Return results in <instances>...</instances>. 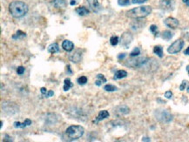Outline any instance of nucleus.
<instances>
[{
    "instance_id": "1",
    "label": "nucleus",
    "mask_w": 189,
    "mask_h": 142,
    "mask_svg": "<svg viewBox=\"0 0 189 142\" xmlns=\"http://www.w3.org/2000/svg\"><path fill=\"white\" fill-rule=\"evenodd\" d=\"M9 11L13 18H19L27 14L29 11V7L24 2L13 1L9 5Z\"/></svg>"
},
{
    "instance_id": "2",
    "label": "nucleus",
    "mask_w": 189,
    "mask_h": 142,
    "mask_svg": "<svg viewBox=\"0 0 189 142\" xmlns=\"http://www.w3.org/2000/svg\"><path fill=\"white\" fill-rule=\"evenodd\" d=\"M152 12V7L149 5H144V6H139L136 8H133L127 12V16L131 18H143L147 17Z\"/></svg>"
},
{
    "instance_id": "3",
    "label": "nucleus",
    "mask_w": 189,
    "mask_h": 142,
    "mask_svg": "<svg viewBox=\"0 0 189 142\" xmlns=\"http://www.w3.org/2000/svg\"><path fill=\"white\" fill-rule=\"evenodd\" d=\"M85 133L84 127L81 126H71L66 131V135L69 140H75L83 136Z\"/></svg>"
},
{
    "instance_id": "4",
    "label": "nucleus",
    "mask_w": 189,
    "mask_h": 142,
    "mask_svg": "<svg viewBox=\"0 0 189 142\" xmlns=\"http://www.w3.org/2000/svg\"><path fill=\"white\" fill-rule=\"evenodd\" d=\"M148 60L149 58H146V57H134V58L127 60V62L125 63V65L127 67L140 69V68H143Z\"/></svg>"
},
{
    "instance_id": "5",
    "label": "nucleus",
    "mask_w": 189,
    "mask_h": 142,
    "mask_svg": "<svg viewBox=\"0 0 189 142\" xmlns=\"http://www.w3.org/2000/svg\"><path fill=\"white\" fill-rule=\"evenodd\" d=\"M154 116L157 120L161 123H169L173 120V115L166 109H157L154 112Z\"/></svg>"
},
{
    "instance_id": "6",
    "label": "nucleus",
    "mask_w": 189,
    "mask_h": 142,
    "mask_svg": "<svg viewBox=\"0 0 189 142\" xmlns=\"http://www.w3.org/2000/svg\"><path fill=\"white\" fill-rule=\"evenodd\" d=\"M184 41H183V39H177L176 41H174L168 48H167V51H168V53H170V54H176V53H179L181 50H182V48H183V46H184Z\"/></svg>"
},
{
    "instance_id": "7",
    "label": "nucleus",
    "mask_w": 189,
    "mask_h": 142,
    "mask_svg": "<svg viewBox=\"0 0 189 142\" xmlns=\"http://www.w3.org/2000/svg\"><path fill=\"white\" fill-rule=\"evenodd\" d=\"M160 8L164 11H173L175 6L174 0H161L159 3Z\"/></svg>"
},
{
    "instance_id": "8",
    "label": "nucleus",
    "mask_w": 189,
    "mask_h": 142,
    "mask_svg": "<svg viewBox=\"0 0 189 142\" xmlns=\"http://www.w3.org/2000/svg\"><path fill=\"white\" fill-rule=\"evenodd\" d=\"M133 39V37L130 32H124L120 38V44L123 46H128V45L131 44Z\"/></svg>"
},
{
    "instance_id": "9",
    "label": "nucleus",
    "mask_w": 189,
    "mask_h": 142,
    "mask_svg": "<svg viewBox=\"0 0 189 142\" xmlns=\"http://www.w3.org/2000/svg\"><path fill=\"white\" fill-rule=\"evenodd\" d=\"M164 24L169 27L170 29H176V28L179 26V20L176 19L175 18H173V17H168L165 20H164Z\"/></svg>"
},
{
    "instance_id": "10",
    "label": "nucleus",
    "mask_w": 189,
    "mask_h": 142,
    "mask_svg": "<svg viewBox=\"0 0 189 142\" xmlns=\"http://www.w3.org/2000/svg\"><path fill=\"white\" fill-rule=\"evenodd\" d=\"M130 112V108L125 105H119L116 107L115 111H114V113L119 116H122V115H127Z\"/></svg>"
},
{
    "instance_id": "11",
    "label": "nucleus",
    "mask_w": 189,
    "mask_h": 142,
    "mask_svg": "<svg viewBox=\"0 0 189 142\" xmlns=\"http://www.w3.org/2000/svg\"><path fill=\"white\" fill-rule=\"evenodd\" d=\"M87 2L90 5V8L91 9L92 11L94 12H98L100 11V3L98 0H87Z\"/></svg>"
},
{
    "instance_id": "12",
    "label": "nucleus",
    "mask_w": 189,
    "mask_h": 142,
    "mask_svg": "<svg viewBox=\"0 0 189 142\" xmlns=\"http://www.w3.org/2000/svg\"><path fill=\"white\" fill-rule=\"evenodd\" d=\"M62 48L66 51H72L74 49V44L70 40H64L62 43Z\"/></svg>"
},
{
    "instance_id": "13",
    "label": "nucleus",
    "mask_w": 189,
    "mask_h": 142,
    "mask_svg": "<svg viewBox=\"0 0 189 142\" xmlns=\"http://www.w3.org/2000/svg\"><path fill=\"white\" fill-rule=\"evenodd\" d=\"M108 117H109V112H108L106 110H102V111H100V112H99V114H98L96 120H94L93 122H94V123H98L99 121L103 120H105V119H106V118H108Z\"/></svg>"
},
{
    "instance_id": "14",
    "label": "nucleus",
    "mask_w": 189,
    "mask_h": 142,
    "mask_svg": "<svg viewBox=\"0 0 189 142\" xmlns=\"http://www.w3.org/2000/svg\"><path fill=\"white\" fill-rule=\"evenodd\" d=\"M31 123H33V122H31L30 120L26 119V120L24 121V123H20V122H18V121L14 122V123H13V126H14L15 128H24V127H26V126H30Z\"/></svg>"
},
{
    "instance_id": "15",
    "label": "nucleus",
    "mask_w": 189,
    "mask_h": 142,
    "mask_svg": "<svg viewBox=\"0 0 189 142\" xmlns=\"http://www.w3.org/2000/svg\"><path fill=\"white\" fill-rule=\"evenodd\" d=\"M82 59V55L80 53V51H76L72 56H71V60L73 61L74 63H79L80 60Z\"/></svg>"
},
{
    "instance_id": "16",
    "label": "nucleus",
    "mask_w": 189,
    "mask_h": 142,
    "mask_svg": "<svg viewBox=\"0 0 189 142\" xmlns=\"http://www.w3.org/2000/svg\"><path fill=\"white\" fill-rule=\"evenodd\" d=\"M75 11L79 15V16H85L89 14V10L85 6H79L76 8Z\"/></svg>"
},
{
    "instance_id": "17",
    "label": "nucleus",
    "mask_w": 189,
    "mask_h": 142,
    "mask_svg": "<svg viewBox=\"0 0 189 142\" xmlns=\"http://www.w3.org/2000/svg\"><path fill=\"white\" fill-rule=\"evenodd\" d=\"M96 78H97V79H96V81H95V85H96V86L100 87L102 84L106 83V78H105V76H104L103 74H98V75L96 76Z\"/></svg>"
},
{
    "instance_id": "18",
    "label": "nucleus",
    "mask_w": 189,
    "mask_h": 142,
    "mask_svg": "<svg viewBox=\"0 0 189 142\" xmlns=\"http://www.w3.org/2000/svg\"><path fill=\"white\" fill-rule=\"evenodd\" d=\"M127 76V72L125 70H119L116 72L115 75H114V79H121L124 78Z\"/></svg>"
},
{
    "instance_id": "19",
    "label": "nucleus",
    "mask_w": 189,
    "mask_h": 142,
    "mask_svg": "<svg viewBox=\"0 0 189 142\" xmlns=\"http://www.w3.org/2000/svg\"><path fill=\"white\" fill-rule=\"evenodd\" d=\"M48 51H49L50 53H52V54L58 52V51H59V46H58V45L57 43H53V44L50 45L48 46Z\"/></svg>"
},
{
    "instance_id": "20",
    "label": "nucleus",
    "mask_w": 189,
    "mask_h": 142,
    "mask_svg": "<svg viewBox=\"0 0 189 142\" xmlns=\"http://www.w3.org/2000/svg\"><path fill=\"white\" fill-rule=\"evenodd\" d=\"M72 87H73V84L72 83V81H71V79L70 78H66L65 79V81H64V91L65 92H67V91H69V89L70 88H72Z\"/></svg>"
},
{
    "instance_id": "21",
    "label": "nucleus",
    "mask_w": 189,
    "mask_h": 142,
    "mask_svg": "<svg viewBox=\"0 0 189 142\" xmlns=\"http://www.w3.org/2000/svg\"><path fill=\"white\" fill-rule=\"evenodd\" d=\"M153 52H154L156 55H158L160 58H162V57H163V49H162V47L160 46V45H157V46H155V47L153 48Z\"/></svg>"
},
{
    "instance_id": "22",
    "label": "nucleus",
    "mask_w": 189,
    "mask_h": 142,
    "mask_svg": "<svg viewBox=\"0 0 189 142\" xmlns=\"http://www.w3.org/2000/svg\"><path fill=\"white\" fill-rule=\"evenodd\" d=\"M161 37H162V39H164L166 40H170L173 37V34L171 32H169V31H165V32H162Z\"/></svg>"
},
{
    "instance_id": "23",
    "label": "nucleus",
    "mask_w": 189,
    "mask_h": 142,
    "mask_svg": "<svg viewBox=\"0 0 189 142\" xmlns=\"http://www.w3.org/2000/svg\"><path fill=\"white\" fill-rule=\"evenodd\" d=\"M104 89L106 91V92H115L118 90L117 87L113 86V85H111V84H108V85H106L104 87Z\"/></svg>"
},
{
    "instance_id": "24",
    "label": "nucleus",
    "mask_w": 189,
    "mask_h": 142,
    "mask_svg": "<svg viewBox=\"0 0 189 142\" xmlns=\"http://www.w3.org/2000/svg\"><path fill=\"white\" fill-rule=\"evenodd\" d=\"M87 81H88V78H87L85 76H81V77H79V78L77 79V82H78L79 85H81V86H84V85H85V84L87 83Z\"/></svg>"
},
{
    "instance_id": "25",
    "label": "nucleus",
    "mask_w": 189,
    "mask_h": 142,
    "mask_svg": "<svg viewBox=\"0 0 189 142\" xmlns=\"http://www.w3.org/2000/svg\"><path fill=\"white\" fill-rule=\"evenodd\" d=\"M140 54V49L139 47H135L133 51L130 53V56L132 58H134V57H139Z\"/></svg>"
},
{
    "instance_id": "26",
    "label": "nucleus",
    "mask_w": 189,
    "mask_h": 142,
    "mask_svg": "<svg viewBox=\"0 0 189 142\" xmlns=\"http://www.w3.org/2000/svg\"><path fill=\"white\" fill-rule=\"evenodd\" d=\"M119 37H117V36H112L110 39V43L112 46L117 45L119 44Z\"/></svg>"
},
{
    "instance_id": "27",
    "label": "nucleus",
    "mask_w": 189,
    "mask_h": 142,
    "mask_svg": "<svg viewBox=\"0 0 189 142\" xmlns=\"http://www.w3.org/2000/svg\"><path fill=\"white\" fill-rule=\"evenodd\" d=\"M130 0H118V5L120 6H127L130 5Z\"/></svg>"
},
{
    "instance_id": "28",
    "label": "nucleus",
    "mask_w": 189,
    "mask_h": 142,
    "mask_svg": "<svg viewBox=\"0 0 189 142\" xmlns=\"http://www.w3.org/2000/svg\"><path fill=\"white\" fill-rule=\"evenodd\" d=\"M26 36V34L24 33V32H21V31H18L17 32V34L16 35H14L12 38L15 39H23V38H24Z\"/></svg>"
},
{
    "instance_id": "29",
    "label": "nucleus",
    "mask_w": 189,
    "mask_h": 142,
    "mask_svg": "<svg viewBox=\"0 0 189 142\" xmlns=\"http://www.w3.org/2000/svg\"><path fill=\"white\" fill-rule=\"evenodd\" d=\"M150 31L156 36L157 33H158V27H157L156 25H154V24H152V25L150 26Z\"/></svg>"
},
{
    "instance_id": "30",
    "label": "nucleus",
    "mask_w": 189,
    "mask_h": 142,
    "mask_svg": "<svg viewBox=\"0 0 189 142\" xmlns=\"http://www.w3.org/2000/svg\"><path fill=\"white\" fill-rule=\"evenodd\" d=\"M24 71H25V69H24V66H18V69H17V73L19 74V75H22L24 72Z\"/></svg>"
},
{
    "instance_id": "31",
    "label": "nucleus",
    "mask_w": 189,
    "mask_h": 142,
    "mask_svg": "<svg viewBox=\"0 0 189 142\" xmlns=\"http://www.w3.org/2000/svg\"><path fill=\"white\" fill-rule=\"evenodd\" d=\"M186 84H187V82H186V80H183V81H182L181 85L180 86V91L185 90V88H186Z\"/></svg>"
},
{
    "instance_id": "32",
    "label": "nucleus",
    "mask_w": 189,
    "mask_h": 142,
    "mask_svg": "<svg viewBox=\"0 0 189 142\" xmlns=\"http://www.w3.org/2000/svg\"><path fill=\"white\" fill-rule=\"evenodd\" d=\"M164 96H165V98H167V99H171V98L173 97V93H172L171 91H167V92L165 93Z\"/></svg>"
},
{
    "instance_id": "33",
    "label": "nucleus",
    "mask_w": 189,
    "mask_h": 142,
    "mask_svg": "<svg viewBox=\"0 0 189 142\" xmlns=\"http://www.w3.org/2000/svg\"><path fill=\"white\" fill-rule=\"evenodd\" d=\"M147 0H132V3L133 4H143Z\"/></svg>"
},
{
    "instance_id": "34",
    "label": "nucleus",
    "mask_w": 189,
    "mask_h": 142,
    "mask_svg": "<svg viewBox=\"0 0 189 142\" xmlns=\"http://www.w3.org/2000/svg\"><path fill=\"white\" fill-rule=\"evenodd\" d=\"M54 94V93H53V91H49L45 96V98H50V97H51L52 95Z\"/></svg>"
},
{
    "instance_id": "35",
    "label": "nucleus",
    "mask_w": 189,
    "mask_h": 142,
    "mask_svg": "<svg viewBox=\"0 0 189 142\" xmlns=\"http://www.w3.org/2000/svg\"><path fill=\"white\" fill-rule=\"evenodd\" d=\"M125 53H121V54H119V56H118V59L119 60H123V59H125Z\"/></svg>"
},
{
    "instance_id": "36",
    "label": "nucleus",
    "mask_w": 189,
    "mask_h": 142,
    "mask_svg": "<svg viewBox=\"0 0 189 142\" xmlns=\"http://www.w3.org/2000/svg\"><path fill=\"white\" fill-rule=\"evenodd\" d=\"M40 92H41V93H42L43 95H45V94L47 93V90H46V88H45V87H42V88L40 89Z\"/></svg>"
},
{
    "instance_id": "37",
    "label": "nucleus",
    "mask_w": 189,
    "mask_h": 142,
    "mask_svg": "<svg viewBox=\"0 0 189 142\" xmlns=\"http://www.w3.org/2000/svg\"><path fill=\"white\" fill-rule=\"evenodd\" d=\"M66 73L67 74H72V70H71V66H67V67H66Z\"/></svg>"
},
{
    "instance_id": "38",
    "label": "nucleus",
    "mask_w": 189,
    "mask_h": 142,
    "mask_svg": "<svg viewBox=\"0 0 189 142\" xmlns=\"http://www.w3.org/2000/svg\"><path fill=\"white\" fill-rule=\"evenodd\" d=\"M184 53H185L186 55H188V56H189V46L186 49V51H184Z\"/></svg>"
},
{
    "instance_id": "39",
    "label": "nucleus",
    "mask_w": 189,
    "mask_h": 142,
    "mask_svg": "<svg viewBox=\"0 0 189 142\" xmlns=\"http://www.w3.org/2000/svg\"><path fill=\"white\" fill-rule=\"evenodd\" d=\"M183 3H185L187 6H189V0H182Z\"/></svg>"
},
{
    "instance_id": "40",
    "label": "nucleus",
    "mask_w": 189,
    "mask_h": 142,
    "mask_svg": "<svg viewBox=\"0 0 189 142\" xmlns=\"http://www.w3.org/2000/svg\"><path fill=\"white\" fill-rule=\"evenodd\" d=\"M142 141H151V139H150L149 138H146V137H145V138L142 139Z\"/></svg>"
},
{
    "instance_id": "41",
    "label": "nucleus",
    "mask_w": 189,
    "mask_h": 142,
    "mask_svg": "<svg viewBox=\"0 0 189 142\" xmlns=\"http://www.w3.org/2000/svg\"><path fill=\"white\" fill-rule=\"evenodd\" d=\"M186 71H187V72H188V74H189V65L186 66Z\"/></svg>"
},
{
    "instance_id": "42",
    "label": "nucleus",
    "mask_w": 189,
    "mask_h": 142,
    "mask_svg": "<svg viewBox=\"0 0 189 142\" xmlns=\"http://www.w3.org/2000/svg\"><path fill=\"white\" fill-rule=\"evenodd\" d=\"M75 4H76V2H75V1H72V2H71V5H75Z\"/></svg>"
},
{
    "instance_id": "43",
    "label": "nucleus",
    "mask_w": 189,
    "mask_h": 142,
    "mask_svg": "<svg viewBox=\"0 0 189 142\" xmlns=\"http://www.w3.org/2000/svg\"><path fill=\"white\" fill-rule=\"evenodd\" d=\"M187 92H188V93H189V87H187Z\"/></svg>"
}]
</instances>
